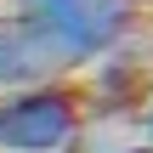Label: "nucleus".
<instances>
[{"mask_svg":"<svg viewBox=\"0 0 153 153\" xmlns=\"http://www.w3.org/2000/svg\"><path fill=\"white\" fill-rule=\"evenodd\" d=\"M119 153H153V148H148V142H142V148H119Z\"/></svg>","mask_w":153,"mask_h":153,"instance_id":"nucleus-6","label":"nucleus"},{"mask_svg":"<svg viewBox=\"0 0 153 153\" xmlns=\"http://www.w3.org/2000/svg\"><path fill=\"white\" fill-rule=\"evenodd\" d=\"M57 153H79V136H74V142H68V148H57Z\"/></svg>","mask_w":153,"mask_h":153,"instance_id":"nucleus-5","label":"nucleus"},{"mask_svg":"<svg viewBox=\"0 0 153 153\" xmlns=\"http://www.w3.org/2000/svg\"><path fill=\"white\" fill-rule=\"evenodd\" d=\"M79 62L68 57L62 40H51L40 23L11 17L0 23V91H28V85H51L62 74H74Z\"/></svg>","mask_w":153,"mask_h":153,"instance_id":"nucleus-3","label":"nucleus"},{"mask_svg":"<svg viewBox=\"0 0 153 153\" xmlns=\"http://www.w3.org/2000/svg\"><path fill=\"white\" fill-rule=\"evenodd\" d=\"M79 97L51 79L0 97V153H57L79 136Z\"/></svg>","mask_w":153,"mask_h":153,"instance_id":"nucleus-2","label":"nucleus"},{"mask_svg":"<svg viewBox=\"0 0 153 153\" xmlns=\"http://www.w3.org/2000/svg\"><path fill=\"white\" fill-rule=\"evenodd\" d=\"M142 131H148V148H153V102H148V114H142Z\"/></svg>","mask_w":153,"mask_h":153,"instance_id":"nucleus-4","label":"nucleus"},{"mask_svg":"<svg viewBox=\"0 0 153 153\" xmlns=\"http://www.w3.org/2000/svg\"><path fill=\"white\" fill-rule=\"evenodd\" d=\"M17 17H28L51 40H62L74 62H97L131 34L136 0H17Z\"/></svg>","mask_w":153,"mask_h":153,"instance_id":"nucleus-1","label":"nucleus"}]
</instances>
